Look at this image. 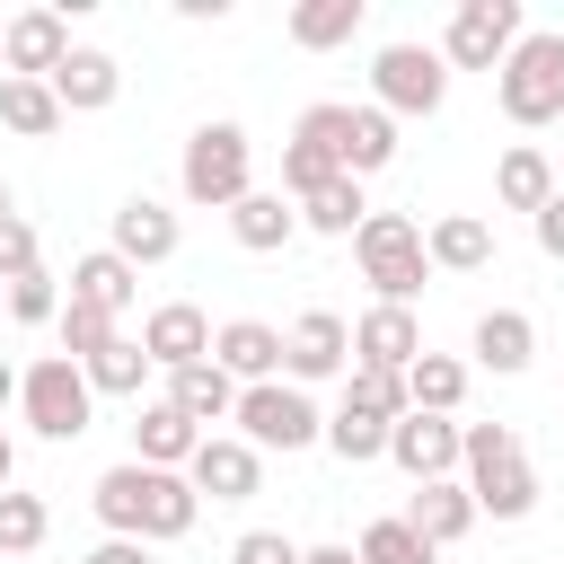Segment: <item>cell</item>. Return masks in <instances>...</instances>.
I'll list each match as a JSON object with an SVG mask.
<instances>
[{
    "instance_id": "1",
    "label": "cell",
    "mask_w": 564,
    "mask_h": 564,
    "mask_svg": "<svg viewBox=\"0 0 564 564\" xmlns=\"http://www.w3.org/2000/svg\"><path fill=\"white\" fill-rule=\"evenodd\" d=\"M88 502H97L106 538H141V546H167V538H185V529L203 520V494H194L176 467H141V458L106 467V476L88 485Z\"/></svg>"
},
{
    "instance_id": "2",
    "label": "cell",
    "mask_w": 564,
    "mask_h": 564,
    "mask_svg": "<svg viewBox=\"0 0 564 564\" xmlns=\"http://www.w3.org/2000/svg\"><path fill=\"white\" fill-rule=\"evenodd\" d=\"M458 485H467L476 520L485 511L494 520H529L538 511V467H529L511 423H458Z\"/></svg>"
},
{
    "instance_id": "3",
    "label": "cell",
    "mask_w": 564,
    "mask_h": 564,
    "mask_svg": "<svg viewBox=\"0 0 564 564\" xmlns=\"http://www.w3.org/2000/svg\"><path fill=\"white\" fill-rule=\"evenodd\" d=\"M494 97H502V115H511L520 132L555 123V115H564V35H555V26H529V35L502 53Z\"/></svg>"
},
{
    "instance_id": "4",
    "label": "cell",
    "mask_w": 564,
    "mask_h": 564,
    "mask_svg": "<svg viewBox=\"0 0 564 564\" xmlns=\"http://www.w3.org/2000/svg\"><path fill=\"white\" fill-rule=\"evenodd\" d=\"M176 185H185V203H203V212H229L238 194H256V141H247V123H194V141H185V159H176Z\"/></svg>"
},
{
    "instance_id": "5",
    "label": "cell",
    "mask_w": 564,
    "mask_h": 564,
    "mask_svg": "<svg viewBox=\"0 0 564 564\" xmlns=\"http://www.w3.org/2000/svg\"><path fill=\"white\" fill-rule=\"evenodd\" d=\"M352 256H361V282L379 291V308H414V291L432 282V256H423V229L405 212H370L352 229Z\"/></svg>"
},
{
    "instance_id": "6",
    "label": "cell",
    "mask_w": 564,
    "mask_h": 564,
    "mask_svg": "<svg viewBox=\"0 0 564 564\" xmlns=\"http://www.w3.org/2000/svg\"><path fill=\"white\" fill-rule=\"evenodd\" d=\"M18 405H26V423H35L44 441H79L88 414H97V388H88V370H79L70 352H44V361L18 370Z\"/></svg>"
},
{
    "instance_id": "7",
    "label": "cell",
    "mask_w": 564,
    "mask_h": 564,
    "mask_svg": "<svg viewBox=\"0 0 564 564\" xmlns=\"http://www.w3.org/2000/svg\"><path fill=\"white\" fill-rule=\"evenodd\" d=\"M229 423H238V441H247L256 458H264V449H282V458H291V449H308V441L326 432V414H317V405H308V388H291V379L238 388V414H229Z\"/></svg>"
},
{
    "instance_id": "8",
    "label": "cell",
    "mask_w": 564,
    "mask_h": 564,
    "mask_svg": "<svg viewBox=\"0 0 564 564\" xmlns=\"http://www.w3.org/2000/svg\"><path fill=\"white\" fill-rule=\"evenodd\" d=\"M449 97V62L432 44H379L370 53V106L397 123V115H441Z\"/></svg>"
},
{
    "instance_id": "9",
    "label": "cell",
    "mask_w": 564,
    "mask_h": 564,
    "mask_svg": "<svg viewBox=\"0 0 564 564\" xmlns=\"http://www.w3.org/2000/svg\"><path fill=\"white\" fill-rule=\"evenodd\" d=\"M529 35V18H520V0H458L449 9V35L432 44L449 70H502V53Z\"/></svg>"
},
{
    "instance_id": "10",
    "label": "cell",
    "mask_w": 564,
    "mask_h": 564,
    "mask_svg": "<svg viewBox=\"0 0 564 564\" xmlns=\"http://www.w3.org/2000/svg\"><path fill=\"white\" fill-rule=\"evenodd\" d=\"M335 132H344V106H335V97L291 123V141H282V194H291V203H308L317 185L344 176V167H335Z\"/></svg>"
},
{
    "instance_id": "11",
    "label": "cell",
    "mask_w": 564,
    "mask_h": 564,
    "mask_svg": "<svg viewBox=\"0 0 564 564\" xmlns=\"http://www.w3.org/2000/svg\"><path fill=\"white\" fill-rule=\"evenodd\" d=\"M70 62V18L62 9H18L0 26V79H53Z\"/></svg>"
},
{
    "instance_id": "12",
    "label": "cell",
    "mask_w": 564,
    "mask_h": 564,
    "mask_svg": "<svg viewBox=\"0 0 564 564\" xmlns=\"http://www.w3.org/2000/svg\"><path fill=\"white\" fill-rule=\"evenodd\" d=\"M344 361H352V326H344L335 308H300L291 335H282V379L308 388V379H335Z\"/></svg>"
},
{
    "instance_id": "13",
    "label": "cell",
    "mask_w": 564,
    "mask_h": 564,
    "mask_svg": "<svg viewBox=\"0 0 564 564\" xmlns=\"http://www.w3.org/2000/svg\"><path fill=\"white\" fill-rule=\"evenodd\" d=\"M185 485H194L203 502H247V494L264 485V458H256L238 432H203L194 458H185Z\"/></svg>"
},
{
    "instance_id": "14",
    "label": "cell",
    "mask_w": 564,
    "mask_h": 564,
    "mask_svg": "<svg viewBox=\"0 0 564 564\" xmlns=\"http://www.w3.org/2000/svg\"><path fill=\"white\" fill-rule=\"evenodd\" d=\"M141 352H150V370H194V361H212V317L194 300H159L141 317Z\"/></svg>"
},
{
    "instance_id": "15",
    "label": "cell",
    "mask_w": 564,
    "mask_h": 564,
    "mask_svg": "<svg viewBox=\"0 0 564 564\" xmlns=\"http://www.w3.org/2000/svg\"><path fill=\"white\" fill-rule=\"evenodd\" d=\"M388 458L414 485H441V476H458V423L449 414H397L388 423Z\"/></svg>"
},
{
    "instance_id": "16",
    "label": "cell",
    "mask_w": 564,
    "mask_h": 564,
    "mask_svg": "<svg viewBox=\"0 0 564 564\" xmlns=\"http://www.w3.org/2000/svg\"><path fill=\"white\" fill-rule=\"evenodd\" d=\"M414 352H423L414 308H361V317H352V370H388V379H405Z\"/></svg>"
},
{
    "instance_id": "17",
    "label": "cell",
    "mask_w": 564,
    "mask_h": 564,
    "mask_svg": "<svg viewBox=\"0 0 564 564\" xmlns=\"http://www.w3.org/2000/svg\"><path fill=\"white\" fill-rule=\"evenodd\" d=\"M44 88H53V106H62V115H106V106L123 97V62H115V53H97V44H70V62H62Z\"/></svg>"
},
{
    "instance_id": "18",
    "label": "cell",
    "mask_w": 564,
    "mask_h": 564,
    "mask_svg": "<svg viewBox=\"0 0 564 564\" xmlns=\"http://www.w3.org/2000/svg\"><path fill=\"white\" fill-rule=\"evenodd\" d=\"M212 361H220L238 388H264V379H282V326L229 317V326H212Z\"/></svg>"
},
{
    "instance_id": "19",
    "label": "cell",
    "mask_w": 564,
    "mask_h": 564,
    "mask_svg": "<svg viewBox=\"0 0 564 564\" xmlns=\"http://www.w3.org/2000/svg\"><path fill=\"white\" fill-rule=\"evenodd\" d=\"M176 238H185V229H176V212H167L159 194H132V203L115 212V256H123L132 273H141V264H167Z\"/></svg>"
},
{
    "instance_id": "20",
    "label": "cell",
    "mask_w": 564,
    "mask_h": 564,
    "mask_svg": "<svg viewBox=\"0 0 564 564\" xmlns=\"http://www.w3.org/2000/svg\"><path fill=\"white\" fill-rule=\"evenodd\" d=\"M397 520H405L423 546H458V538L476 529V502H467V485H458V476H441V485H414Z\"/></svg>"
},
{
    "instance_id": "21",
    "label": "cell",
    "mask_w": 564,
    "mask_h": 564,
    "mask_svg": "<svg viewBox=\"0 0 564 564\" xmlns=\"http://www.w3.org/2000/svg\"><path fill=\"white\" fill-rule=\"evenodd\" d=\"M229 238H238L247 256H273V247H291V238H300V203L256 185V194H238V203H229Z\"/></svg>"
},
{
    "instance_id": "22",
    "label": "cell",
    "mask_w": 564,
    "mask_h": 564,
    "mask_svg": "<svg viewBox=\"0 0 564 564\" xmlns=\"http://www.w3.org/2000/svg\"><path fill=\"white\" fill-rule=\"evenodd\" d=\"M467 344H476V361H485L494 379H520V370L538 361V326H529V308H485Z\"/></svg>"
},
{
    "instance_id": "23",
    "label": "cell",
    "mask_w": 564,
    "mask_h": 564,
    "mask_svg": "<svg viewBox=\"0 0 564 564\" xmlns=\"http://www.w3.org/2000/svg\"><path fill=\"white\" fill-rule=\"evenodd\" d=\"M167 405L194 423V432H212V423H229L238 414V379L220 370V361H194V370H167Z\"/></svg>"
},
{
    "instance_id": "24",
    "label": "cell",
    "mask_w": 564,
    "mask_h": 564,
    "mask_svg": "<svg viewBox=\"0 0 564 564\" xmlns=\"http://www.w3.org/2000/svg\"><path fill=\"white\" fill-rule=\"evenodd\" d=\"M397 159V123L379 115V106H344V132H335V167L361 185V176H379Z\"/></svg>"
},
{
    "instance_id": "25",
    "label": "cell",
    "mask_w": 564,
    "mask_h": 564,
    "mask_svg": "<svg viewBox=\"0 0 564 564\" xmlns=\"http://www.w3.org/2000/svg\"><path fill=\"white\" fill-rule=\"evenodd\" d=\"M494 203H502V212H546V203H555V159H546L538 141H511L502 167H494Z\"/></svg>"
},
{
    "instance_id": "26",
    "label": "cell",
    "mask_w": 564,
    "mask_h": 564,
    "mask_svg": "<svg viewBox=\"0 0 564 564\" xmlns=\"http://www.w3.org/2000/svg\"><path fill=\"white\" fill-rule=\"evenodd\" d=\"M423 256H432V273H485L494 264V229L476 212H441L423 229Z\"/></svg>"
},
{
    "instance_id": "27",
    "label": "cell",
    "mask_w": 564,
    "mask_h": 564,
    "mask_svg": "<svg viewBox=\"0 0 564 564\" xmlns=\"http://www.w3.org/2000/svg\"><path fill=\"white\" fill-rule=\"evenodd\" d=\"M194 441H203V432H194V423H185L167 397H150V405L132 414V458H141V467H176V476H185Z\"/></svg>"
},
{
    "instance_id": "28",
    "label": "cell",
    "mask_w": 564,
    "mask_h": 564,
    "mask_svg": "<svg viewBox=\"0 0 564 564\" xmlns=\"http://www.w3.org/2000/svg\"><path fill=\"white\" fill-rule=\"evenodd\" d=\"M70 300H88V308H106V317H123L132 300H141V273L115 256V247H97V256H79L70 264Z\"/></svg>"
},
{
    "instance_id": "29",
    "label": "cell",
    "mask_w": 564,
    "mask_h": 564,
    "mask_svg": "<svg viewBox=\"0 0 564 564\" xmlns=\"http://www.w3.org/2000/svg\"><path fill=\"white\" fill-rule=\"evenodd\" d=\"M344 467H370V458H388V414L379 405H361V397H344L335 414H326V432H317Z\"/></svg>"
},
{
    "instance_id": "30",
    "label": "cell",
    "mask_w": 564,
    "mask_h": 564,
    "mask_svg": "<svg viewBox=\"0 0 564 564\" xmlns=\"http://www.w3.org/2000/svg\"><path fill=\"white\" fill-rule=\"evenodd\" d=\"M361 18H370V0H300L291 9V44L300 53H335V44L361 35Z\"/></svg>"
},
{
    "instance_id": "31",
    "label": "cell",
    "mask_w": 564,
    "mask_h": 564,
    "mask_svg": "<svg viewBox=\"0 0 564 564\" xmlns=\"http://www.w3.org/2000/svg\"><path fill=\"white\" fill-rule=\"evenodd\" d=\"M458 397H467V361L414 352V370H405V414H458Z\"/></svg>"
},
{
    "instance_id": "32",
    "label": "cell",
    "mask_w": 564,
    "mask_h": 564,
    "mask_svg": "<svg viewBox=\"0 0 564 564\" xmlns=\"http://www.w3.org/2000/svg\"><path fill=\"white\" fill-rule=\"evenodd\" d=\"M0 123H9L18 141H53L70 115L53 106V88H44V79H0Z\"/></svg>"
},
{
    "instance_id": "33",
    "label": "cell",
    "mask_w": 564,
    "mask_h": 564,
    "mask_svg": "<svg viewBox=\"0 0 564 564\" xmlns=\"http://www.w3.org/2000/svg\"><path fill=\"white\" fill-rule=\"evenodd\" d=\"M361 220H370V203H361L352 176H335V185H317V194L300 203V229H317V238H352Z\"/></svg>"
},
{
    "instance_id": "34",
    "label": "cell",
    "mask_w": 564,
    "mask_h": 564,
    "mask_svg": "<svg viewBox=\"0 0 564 564\" xmlns=\"http://www.w3.org/2000/svg\"><path fill=\"white\" fill-rule=\"evenodd\" d=\"M53 538V511H44V494H0V555H35Z\"/></svg>"
},
{
    "instance_id": "35",
    "label": "cell",
    "mask_w": 564,
    "mask_h": 564,
    "mask_svg": "<svg viewBox=\"0 0 564 564\" xmlns=\"http://www.w3.org/2000/svg\"><path fill=\"white\" fill-rule=\"evenodd\" d=\"M79 370H88V388H97V397H141V379H150V352L115 335V344H106L97 361H79Z\"/></svg>"
},
{
    "instance_id": "36",
    "label": "cell",
    "mask_w": 564,
    "mask_h": 564,
    "mask_svg": "<svg viewBox=\"0 0 564 564\" xmlns=\"http://www.w3.org/2000/svg\"><path fill=\"white\" fill-rule=\"evenodd\" d=\"M352 555H361V564H441V546H423V538H414L397 511H388V520H370Z\"/></svg>"
},
{
    "instance_id": "37",
    "label": "cell",
    "mask_w": 564,
    "mask_h": 564,
    "mask_svg": "<svg viewBox=\"0 0 564 564\" xmlns=\"http://www.w3.org/2000/svg\"><path fill=\"white\" fill-rule=\"evenodd\" d=\"M53 326H62V352H70V361H97V352L115 344V317H106V308H88V300H62V317H53Z\"/></svg>"
},
{
    "instance_id": "38",
    "label": "cell",
    "mask_w": 564,
    "mask_h": 564,
    "mask_svg": "<svg viewBox=\"0 0 564 564\" xmlns=\"http://www.w3.org/2000/svg\"><path fill=\"white\" fill-rule=\"evenodd\" d=\"M9 317H18V326H53V317H62V282H53L44 264L18 273V282H9Z\"/></svg>"
},
{
    "instance_id": "39",
    "label": "cell",
    "mask_w": 564,
    "mask_h": 564,
    "mask_svg": "<svg viewBox=\"0 0 564 564\" xmlns=\"http://www.w3.org/2000/svg\"><path fill=\"white\" fill-rule=\"evenodd\" d=\"M344 397H361V405H379L388 423L405 414V379H388V370H352V379H344Z\"/></svg>"
},
{
    "instance_id": "40",
    "label": "cell",
    "mask_w": 564,
    "mask_h": 564,
    "mask_svg": "<svg viewBox=\"0 0 564 564\" xmlns=\"http://www.w3.org/2000/svg\"><path fill=\"white\" fill-rule=\"evenodd\" d=\"M18 273H35V229L9 212V220H0V282H18Z\"/></svg>"
},
{
    "instance_id": "41",
    "label": "cell",
    "mask_w": 564,
    "mask_h": 564,
    "mask_svg": "<svg viewBox=\"0 0 564 564\" xmlns=\"http://www.w3.org/2000/svg\"><path fill=\"white\" fill-rule=\"evenodd\" d=\"M229 564H300V546H291L282 529H247V538L229 546Z\"/></svg>"
},
{
    "instance_id": "42",
    "label": "cell",
    "mask_w": 564,
    "mask_h": 564,
    "mask_svg": "<svg viewBox=\"0 0 564 564\" xmlns=\"http://www.w3.org/2000/svg\"><path fill=\"white\" fill-rule=\"evenodd\" d=\"M529 229H538V256H555V264H564V185H555V203H546V212H529Z\"/></svg>"
},
{
    "instance_id": "43",
    "label": "cell",
    "mask_w": 564,
    "mask_h": 564,
    "mask_svg": "<svg viewBox=\"0 0 564 564\" xmlns=\"http://www.w3.org/2000/svg\"><path fill=\"white\" fill-rule=\"evenodd\" d=\"M88 564H150V546L141 538H106V546H88Z\"/></svg>"
},
{
    "instance_id": "44",
    "label": "cell",
    "mask_w": 564,
    "mask_h": 564,
    "mask_svg": "<svg viewBox=\"0 0 564 564\" xmlns=\"http://www.w3.org/2000/svg\"><path fill=\"white\" fill-rule=\"evenodd\" d=\"M300 564H361L352 546H300Z\"/></svg>"
},
{
    "instance_id": "45",
    "label": "cell",
    "mask_w": 564,
    "mask_h": 564,
    "mask_svg": "<svg viewBox=\"0 0 564 564\" xmlns=\"http://www.w3.org/2000/svg\"><path fill=\"white\" fill-rule=\"evenodd\" d=\"M9 476H18V441L0 432V494H9Z\"/></svg>"
},
{
    "instance_id": "46",
    "label": "cell",
    "mask_w": 564,
    "mask_h": 564,
    "mask_svg": "<svg viewBox=\"0 0 564 564\" xmlns=\"http://www.w3.org/2000/svg\"><path fill=\"white\" fill-rule=\"evenodd\" d=\"M9 397H18V370H9V361H0V405H9Z\"/></svg>"
},
{
    "instance_id": "47",
    "label": "cell",
    "mask_w": 564,
    "mask_h": 564,
    "mask_svg": "<svg viewBox=\"0 0 564 564\" xmlns=\"http://www.w3.org/2000/svg\"><path fill=\"white\" fill-rule=\"evenodd\" d=\"M0 220H9V185H0Z\"/></svg>"
},
{
    "instance_id": "48",
    "label": "cell",
    "mask_w": 564,
    "mask_h": 564,
    "mask_svg": "<svg viewBox=\"0 0 564 564\" xmlns=\"http://www.w3.org/2000/svg\"><path fill=\"white\" fill-rule=\"evenodd\" d=\"M555 185H564V167H555Z\"/></svg>"
}]
</instances>
